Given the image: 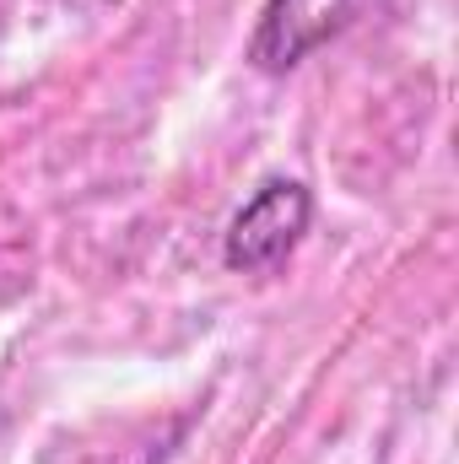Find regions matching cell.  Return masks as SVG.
I'll use <instances>...</instances> for the list:
<instances>
[{
	"label": "cell",
	"mask_w": 459,
	"mask_h": 464,
	"mask_svg": "<svg viewBox=\"0 0 459 464\" xmlns=\"http://www.w3.org/2000/svg\"><path fill=\"white\" fill-rule=\"evenodd\" d=\"M314 222V195L298 184V179H270L259 184V195L232 217L228 243H222V259L228 270L243 276H259V270H276Z\"/></svg>",
	"instance_id": "obj_1"
},
{
	"label": "cell",
	"mask_w": 459,
	"mask_h": 464,
	"mask_svg": "<svg viewBox=\"0 0 459 464\" xmlns=\"http://www.w3.org/2000/svg\"><path fill=\"white\" fill-rule=\"evenodd\" d=\"M362 5L367 0H270L265 16H259V27H254L249 60L259 71H292L314 49H325L330 38H341L346 27L362 16Z\"/></svg>",
	"instance_id": "obj_2"
}]
</instances>
